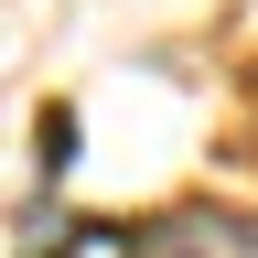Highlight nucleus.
<instances>
[{"instance_id": "f257e3e1", "label": "nucleus", "mask_w": 258, "mask_h": 258, "mask_svg": "<svg viewBox=\"0 0 258 258\" xmlns=\"http://www.w3.org/2000/svg\"><path fill=\"white\" fill-rule=\"evenodd\" d=\"M140 247L151 258H258V226L247 215H215V205H172Z\"/></svg>"}]
</instances>
